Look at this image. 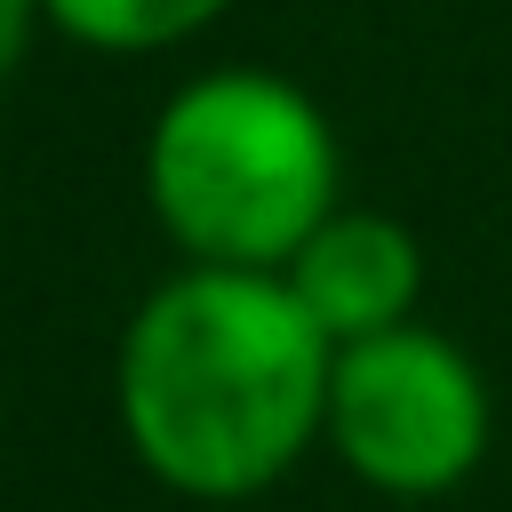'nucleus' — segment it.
Instances as JSON below:
<instances>
[{
    "label": "nucleus",
    "mask_w": 512,
    "mask_h": 512,
    "mask_svg": "<svg viewBox=\"0 0 512 512\" xmlns=\"http://www.w3.org/2000/svg\"><path fill=\"white\" fill-rule=\"evenodd\" d=\"M328 368L336 344L280 272L176 264L112 344V416L168 496L248 504L320 448Z\"/></svg>",
    "instance_id": "obj_1"
},
{
    "label": "nucleus",
    "mask_w": 512,
    "mask_h": 512,
    "mask_svg": "<svg viewBox=\"0 0 512 512\" xmlns=\"http://www.w3.org/2000/svg\"><path fill=\"white\" fill-rule=\"evenodd\" d=\"M336 200V120L272 64H208L144 120V208L176 264L280 272Z\"/></svg>",
    "instance_id": "obj_2"
},
{
    "label": "nucleus",
    "mask_w": 512,
    "mask_h": 512,
    "mask_svg": "<svg viewBox=\"0 0 512 512\" xmlns=\"http://www.w3.org/2000/svg\"><path fill=\"white\" fill-rule=\"evenodd\" d=\"M488 440H496L488 376L448 328L400 320L336 344L320 448L368 496H392V504L456 496L488 464Z\"/></svg>",
    "instance_id": "obj_3"
},
{
    "label": "nucleus",
    "mask_w": 512,
    "mask_h": 512,
    "mask_svg": "<svg viewBox=\"0 0 512 512\" xmlns=\"http://www.w3.org/2000/svg\"><path fill=\"white\" fill-rule=\"evenodd\" d=\"M280 280L320 320L328 344H352V336L416 320V304H424V240L400 216H384V208L336 200L296 240V256L280 264Z\"/></svg>",
    "instance_id": "obj_4"
},
{
    "label": "nucleus",
    "mask_w": 512,
    "mask_h": 512,
    "mask_svg": "<svg viewBox=\"0 0 512 512\" xmlns=\"http://www.w3.org/2000/svg\"><path fill=\"white\" fill-rule=\"evenodd\" d=\"M224 8L232 0H40V24L88 56H168Z\"/></svg>",
    "instance_id": "obj_5"
},
{
    "label": "nucleus",
    "mask_w": 512,
    "mask_h": 512,
    "mask_svg": "<svg viewBox=\"0 0 512 512\" xmlns=\"http://www.w3.org/2000/svg\"><path fill=\"white\" fill-rule=\"evenodd\" d=\"M32 40H40V0H0V88L32 56Z\"/></svg>",
    "instance_id": "obj_6"
}]
</instances>
